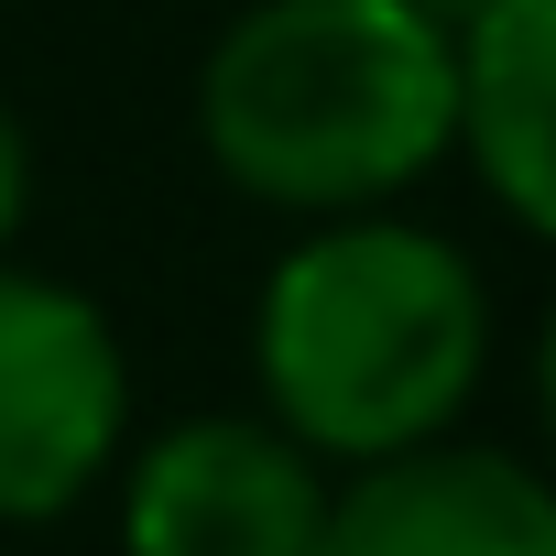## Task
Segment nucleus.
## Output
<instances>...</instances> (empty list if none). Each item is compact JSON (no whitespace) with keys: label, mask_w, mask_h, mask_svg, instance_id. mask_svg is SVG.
I'll list each match as a JSON object with an SVG mask.
<instances>
[{"label":"nucleus","mask_w":556,"mask_h":556,"mask_svg":"<svg viewBox=\"0 0 556 556\" xmlns=\"http://www.w3.org/2000/svg\"><path fill=\"white\" fill-rule=\"evenodd\" d=\"M197 131L262 207H382L458 142V34L415 0H251L197 77Z\"/></svg>","instance_id":"f257e3e1"},{"label":"nucleus","mask_w":556,"mask_h":556,"mask_svg":"<svg viewBox=\"0 0 556 556\" xmlns=\"http://www.w3.org/2000/svg\"><path fill=\"white\" fill-rule=\"evenodd\" d=\"M491 361V306L458 240L404 218H328L262 273L251 371L285 437L317 458H404L458 426L469 382Z\"/></svg>","instance_id":"f03ea898"},{"label":"nucleus","mask_w":556,"mask_h":556,"mask_svg":"<svg viewBox=\"0 0 556 556\" xmlns=\"http://www.w3.org/2000/svg\"><path fill=\"white\" fill-rule=\"evenodd\" d=\"M131 426V361L110 317L55 273L0 262V523L77 513Z\"/></svg>","instance_id":"7ed1b4c3"},{"label":"nucleus","mask_w":556,"mask_h":556,"mask_svg":"<svg viewBox=\"0 0 556 556\" xmlns=\"http://www.w3.org/2000/svg\"><path fill=\"white\" fill-rule=\"evenodd\" d=\"M328 480L317 447L273 415H197L164 426L121 480V545L131 556H317Z\"/></svg>","instance_id":"20e7f679"},{"label":"nucleus","mask_w":556,"mask_h":556,"mask_svg":"<svg viewBox=\"0 0 556 556\" xmlns=\"http://www.w3.org/2000/svg\"><path fill=\"white\" fill-rule=\"evenodd\" d=\"M317 556H556V480L502 447L426 437L404 458H361V480L328 491Z\"/></svg>","instance_id":"39448f33"},{"label":"nucleus","mask_w":556,"mask_h":556,"mask_svg":"<svg viewBox=\"0 0 556 556\" xmlns=\"http://www.w3.org/2000/svg\"><path fill=\"white\" fill-rule=\"evenodd\" d=\"M458 153L534 240H556V0H502L458 34Z\"/></svg>","instance_id":"423d86ee"},{"label":"nucleus","mask_w":556,"mask_h":556,"mask_svg":"<svg viewBox=\"0 0 556 556\" xmlns=\"http://www.w3.org/2000/svg\"><path fill=\"white\" fill-rule=\"evenodd\" d=\"M23 207H34V142H23V121H12V110H0V251H12Z\"/></svg>","instance_id":"0eeeda50"},{"label":"nucleus","mask_w":556,"mask_h":556,"mask_svg":"<svg viewBox=\"0 0 556 556\" xmlns=\"http://www.w3.org/2000/svg\"><path fill=\"white\" fill-rule=\"evenodd\" d=\"M534 404H545V447H556V317H545V350H534Z\"/></svg>","instance_id":"6e6552de"},{"label":"nucleus","mask_w":556,"mask_h":556,"mask_svg":"<svg viewBox=\"0 0 556 556\" xmlns=\"http://www.w3.org/2000/svg\"><path fill=\"white\" fill-rule=\"evenodd\" d=\"M415 12H437V23H447V34H469V23H480V12H502V0H415Z\"/></svg>","instance_id":"1a4fd4ad"}]
</instances>
